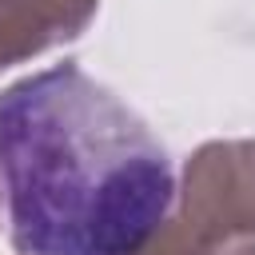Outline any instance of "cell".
<instances>
[{
  "instance_id": "cell-1",
  "label": "cell",
  "mask_w": 255,
  "mask_h": 255,
  "mask_svg": "<svg viewBox=\"0 0 255 255\" xmlns=\"http://www.w3.org/2000/svg\"><path fill=\"white\" fill-rule=\"evenodd\" d=\"M0 187L16 255H135L175 207L167 147L76 60L0 92Z\"/></svg>"
},
{
  "instance_id": "cell-4",
  "label": "cell",
  "mask_w": 255,
  "mask_h": 255,
  "mask_svg": "<svg viewBox=\"0 0 255 255\" xmlns=\"http://www.w3.org/2000/svg\"><path fill=\"white\" fill-rule=\"evenodd\" d=\"M211 255H255V235H243V239H231L223 247H215Z\"/></svg>"
},
{
  "instance_id": "cell-2",
  "label": "cell",
  "mask_w": 255,
  "mask_h": 255,
  "mask_svg": "<svg viewBox=\"0 0 255 255\" xmlns=\"http://www.w3.org/2000/svg\"><path fill=\"white\" fill-rule=\"evenodd\" d=\"M171 215L207 251L255 235V135L199 143L175 183Z\"/></svg>"
},
{
  "instance_id": "cell-3",
  "label": "cell",
  "mask_w": 255,
  "mask_h": 255,
  "mask_svg": "<svg viewBox=\"0 0 255 255\" xmlns=\"http://www.w3.org/2000/svg\"><path fill=\"white\" fill-rule=\"evenodd\" d=\"M96 12L100 0H0V72L80 40Z\"/></svg>"
}]
</instances>
